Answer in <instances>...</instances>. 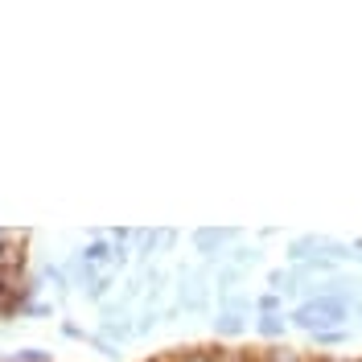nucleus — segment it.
Segmentation results:
<instances>
[{"label": "nucleus", "mask_w": 362, "mask_h": 362, "mask_svg": "<svg viewBox=\"0 0 362 362\" xmlns=\"http://www.w3.org/2000/svg\"><path fill=\"white\" fill-rule=\"evenodd\" d=\"M288 329L300 334H325V329H346L350 321V300L341 296H309V300H296L293 309L284 313Z\"/></svg>", "instance_id": "1"}, {"label": "nucleus", "mask_w": 362, "mask_h": 362, "mask_svg": "<svg viewBox=\"0 0 362 362\" xmlns=\"http://www.w3.org/2000/svg\"><path fill=\"white\" fill-rule=\"evenodd\" d=\"M239 239H243V226H198V230L189 235L198 259H202V264H214V268L226 259V247H235Z\"/></svg>", "instance_id": "2"}, {"label": "nucleus", "mask_w": 362, "mask_h": 362, "mask_svg": "<svg viewBox=\"0 0 362 362\" xmlns=\"http://www.w3.org/2000/svg\"><path fill=\"white\" fill-rule=\"evenodd\" d=\"M160 259V226H136L132 230V268H148Z\"/></svg>", "instance_id": "3"}, {"label": "nucleus", "mask_w": 362, "mask_h": 362, "mask_svg": "<svg viewBox=\"0 0 362 362\" xmlns=\"http://www.w3.org/2000/svg\"><path fill=\"white\" fill-rule=\"evenodd\" d=\"M95 334L103 341H112V346H128V341H136V321L132 313H124V317H99V325H95Z\"/></svg>", "instance_id": "4"}, {"label": "nucleus", "mask_w": 362, "mask_h": 362, "mask_svg": "<svg viewBox=\"0 0 362 362\" xmlns=\"http://www.w3.org/2000/svg\"><path fill=\"white\" fill-rule=\"evenodd\" d=\"M264 259H268V251L259 247V243H235V247H226V259L230 268L239 272H251V268H264Z\"/></svg>", "instance_id": "5"}, {"label": "nucleus", "mask_w": 362, "mask_h": 362, "mask_svg": "<svg viewBox=\"0 0 362 362\" xmlns=\"http://www.w3.org/2000/svg\"><path fill=\"white\" fill-rule=\"evenodd\" d=\"M210 329H214V338L235 341V338H243V334H247V317H239V313H223V309H214V313H210Z\"/></svg>", "instance_id": "6"}, {"label": "nucleus", "mask_w": 362, "mask_h": 362, "mask_svg": "<svg viewBox=\"0 0 362 362\" xmlns=\"http://www.w3.org/2000/svg\"><path fill=\"white\" fill-rule=\"evenodd\" d=\"M243 280H247V272L230 268V264H218V268H214V276H210V288H214V300H218V296L239 293V288H243Z\"/></svg>", "instance_id": "7"}, {"label": "nucleus", "mask_w": 362, "mask_h": 362, "mask_svg": "<svg viewBox=\"0 0 362 362\" xmlns=\"http://www.w3.org/2000/svg\"><path fill=\"white\" fill-rule=\"evenodd\" d=\"M255 334L268 341H284L288 338V321H284V313H255Z\"/></svg>", "instance_id": "8"}, {"label": "nucleus", "mask_w": 362, "mask_h": 362, "mask_svg": "<svg viewBox=\"0 0 362 362\" xmlns=\"http://www.w3.org/2000/svg\"><path fill=\"white\" fill-rule=\"evenodd\" d=\"M78 259L90 264V268L107 272V264H112V239H107V235H103V239H87V243L78 247Z\"/></svg>", "instance_id": "9"}, {"label": "nucleus", "mask_w": 362, "mask_h": 362, "mask_svg": "<svg viewBox=\"0 0 362 362\" xmlns=\"http://www.w3.org/2000/svg\"><path fill=\"white\" fill-rule=\"evenodd\" d=\"M115 284H119V276H115V272H99V276H95V284H90V288H83V300H90V305H103V300L115 293Z\"/></svg>", "instance_id": "10"}, {"label": "nucleus", "mask_w": 362, "mask_h": 362, "mask_svg": "<svg viewBox=\"0 0 362 362\" xmlns=\"http://www.w3.org/2000/svg\"><path fill=\"white\" fill-rule=\"evenodd\" d=\"M214 309L251 317V313H255V296H247V288H239V293H230V296H218V300H214Z\"/></svg>", "instance_id": "11"}, {"label": "nucleus", "mask_w": 362, "mask_h": 362, "mask_svg": "<svg viewBox=\"0 0 362 362\" xmlns=\"http://www.w3.org/2000/svg\"><path fill=\"white\" fill-rule=\"evenodd\" d=\"M354 341V334L350 329H325V334H309V346L313 350H321V354H329L334 346H350Z\"/></svg>", "instance_id": "12"}, {"label": "nucleus", "mask_w": 362, "mask_h": 362, "mask_svg": "<svg viewBox=\"0 0 362 362\" xmlns=\"http://www.w3.org/2000/svg\"><path fill=\"white\" fill-rule=\"evenodd\" d=\"M54 313H58V300H45V296H33L21 309V317H29V321H45V317H54Z\"/></svg>", "instance_id": "13"}, {"label": "nucleus", "mask_w": 362, "mask_h": 362, "mask_svg": "<svg viewBox=\"0 0 362 362\" xmlns=\"http://www.w3.org/2000/svg\"><path fill=\"white\" fill-rule=\"evenodd\" d=\"M132 321H136V338H148V334L160 325V313H157V309H140Z\"/></svg>", "instance_id": "14"}, {"label": "nucleus", "mask_w": 362, "mask_h": 362, "mask_svg": "<svg viewBox=\"0 0 362 362\" xmlns=\"http://www.w3.org/2000/svg\"><path fill=\"white\" fill-rule=\"evenodd\" d=\"M255 313H288V305H284V296H276V293H259L255 296Z\"/></svg>", "instance_id": "15"}, {"label": "nucleus", "mask_w": 362, "mask_h": 362, "mask_svg": "<svg viewBox=\"0 0 362 362\" xmlns=\"http://www.w3.org/2000/svg\"><path fill=\"white\" fill-rule=\"evenodd\" d=\"M87 346H90V350H99L103 358H112V362H119V358H124V350H119V346H112V341H103V338H99V334H95V329H90Z\"/></svg>", "instance_id": "16"}, {"label": "nucleus", "mask_w": 362, "mask_h": 362, "mask_svg": "<svg viewBox=\"0 0 362 362\" xmlns=\"http://www.w3.org/2000/svg\"><path fill=\"white\" fill-rule=\"evenodd\" d=\"M13 358H17V362H58L49 350H37V346H25V350H17Z\"/></svg>", "instance_id": "17"}, {"label": "nucleus", "mask_w": 362, "mask_h": 362, "mask_svg": "<svg viewBox=\"0 0 362 362\" xmlns=\"http://www.w3.org/2000/svg\"><path fill=\"white\" fill-rule=\"evenodd\" d=\"M177 239H181L177 226H160V255H169V251L177 247Z\"/></svg>", "instance_id": "18"}, {"label": "nucleus", "mask_w": 362, "mask_h": 362, "mask_svg": "<svg viewBox=\"0 0 362 362\" xmlns=\"http://www.w3.org/2000/svg\"><path fill=\"white\" fill-rule=\"evenodd\" d=\"M62 338H70V341H87V338H90V329H83L78 321H62Z\"/></svg>", "instance_id": "19"}, {"label": "nucleus", "mask_w": 362, "mask_h": 362, "mask_svg": "<svg viewBox=\"0 0 362 362\" xmlns=\"http://www.w3.org/2000/svg\"><path fill=\"white\" fill-rule=\"evenodd\" d=\"M173 321H181V309L169 300V305H160V325H173Z\"/></svg>", "instance_id": "20"}]
</instances>
